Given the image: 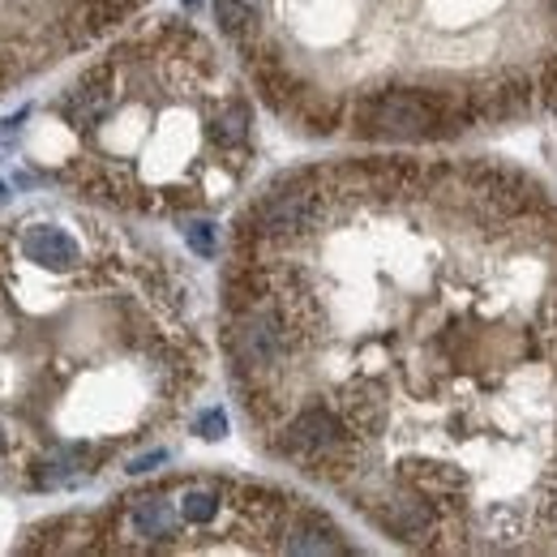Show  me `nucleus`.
<instances>
[{
    "label": "nucleus",
    "instance_id": "nucleus-7",
    "mask_svg": "<svg viewBox=\"0 0 557 557\" xmlns=\"http://www.w3.org/2000/svg\"><path fill=\"white\" fill-rule=\"evenodd\" d=\"M185 240L194 245L198 258H214V253H219V227H210L202 219H189V223H185Z\"/></svg>",
    "mask_w": 557,
    "mask_h": 557
},
{
    "label": "nucleus",
    "instance_id": "nucleus-3",
    "mask_svg": "<svg viewBox=\"0 0 557 557\" xmlns=\"http://www.w3.org/2000/svg\"><path fill=\"white\" fill-rule=\"evenodd\" d=\"M305 138L429 146L557 116V0H214Z\"/></svg>",
    "mask_w": 557,
    "mask_h": 557
},
{
    "label": "nucleus",
    "instance_id": "nucleus-2",
    "mask_svg": "<svg viewBox=\"0 0 557 557\" xmlns=\"http://www.w3.org/2000/svg\"><path fill=\"white\" fill-rule=\"evenodd\" d=\"M202 287L163 245L77 210L0 227V481L82 488L194 412Z\"/></svg>",
    "mask_w": 557,
    "mask_h": 557
},
{
    "label": "nucleus",
    "instance_id": "nucleus-6",
    "mask_svg": "<svg viewBox=\"0 0 557 557\" xmlns=\"http://www.w3.org/2000/svg\"><path fill=\"white\" fill-rule=\"evenodd\" d=\"M146 0H0V26L48 70L82 52Z\"/></svg>",
    "mask_w": 557,
    "mask_h": 557
},
{
    "label": "nucleus",
    "instance_id": "nucleus-1",
    "mask_svg": "<svg viewBox=\"0 0 557 557\" xmlns=\"http://www.w3.org/2000/svg\"><path fill=\"white\" fill-rule=\"evenodd\" d=\"M219 344L253 442L417 554H557V198L497 159L278 172Z\"/></svg>",
    "mask_w": 557,
    "mask_h": 557
},
{
    "label": "nucleus",
    "instance_id": "nucleus-9",
    "mask_svg": "<svg viewBox=\"0 0 557 557\" xmlns=\"http://www.w3.org/2000/svg\"><path fill=\"white\" fill-rule=\"evenodd\" d=\"M4 198H9V185H4V181H0V207H4Z\"/></svg>",
    "mask_w": 557,
    "mask_h": 557
},
{
    "label": "nucleus",
    "instance_id": "nucleus-4",
    "mask_svg": "<svg viewBox=\"0 0 557 557\" xmlns=\"http://www.w3.org/2000/svg\"><path fill=\"white\" fill-rule=\"evenodd\" d=\"M253 103L207 35L159 17L112 44L39 112L26 163L129 214H202L258 159Z\"/></svg>",
    "mask_w": 557,
    "mask_h": 557
},
{
    "label": "nucleus",
    "instance_id": "nucleus-5",
    "mask_svg": "<svg viewBox=\"0 0 557 557\" xmlns=\"http://www.w3.org/2000/svg\"><path fill=\"white\" fill-rule=\"evenodd\" d=\"M22 554H351V541L300 493L189 472L39 523Z\"/></svg>",
    "mask_w": 557,
    "mask_h": 557
},
{
    "label": "nucleus",
    "instance_id": "nucleus-8",
    "mask_svg": "<svg viewBox=\"0 0 557 557\" xmlns=\"http://www.w3.org/2000/svg\"><path fill=\"white\" fill-rule=\"evenodd\" d=\"M194 433L202 437H223V412H207V417L194 420Z\"/></svg>",
    "mask_w": 557,
    "mask_h": 557
}]
</instances>
